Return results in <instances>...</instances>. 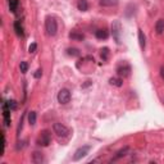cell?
I'll return each mask as SVG.
<instances>
[{"label": "cell", "mask_w": 164, "mask_h": 164, "mask_svg": "<svg viewBox=\"0 0 164 164\" xmlns=\"http://www.w3.org/2000/svg\"><path fill=\"white\" fill-rule=\"evenodd\" d=\"M155 31H156V34L158 35H161L163 32H164V19H159L155 25Z\"/></svg>", "instance_id": "13"}, {"label": "cell", "mask_w": 164, "mask_h": 164, "mask_svg": "<svg viewBox=\"0 0 164 164\" xmlns=\"http://www.w3.org/2000/svg\"><path fill=\"white\" fill-rule=\"evenodd\" d=\"M41 74H42V71H41V69H37V71H36V73H35V77H36V78H40V77H41Z\"/></svg>", "instance_id": "26"}, {"label": "cell", "mask_w": 164, "mask_h": 164, "mask_svg": "<svg viewBox=\"0 0 164 164\" xmlns=\"http://www.w3.org/2000/svg\"><path fill=\"white\" fill-rule=\"evenodd\" d=\"M53 129H54V134H55L58 137H67V136H69V134H71L69 128H68L67 126L62 124V123H54Z\"/></svg>", "instance_id": "2"}, {"label": "cell", "mask_w": 164, "mask_h": 164, "mask_svg": "<svg viewBox=\"0 0 164 164\" xmlns=\"http://www.w3.org/2000/svg\"><path fill=\"white\" fill-rule=\"evenodd\" d=\"M19 68H21V72H22V73H26V72L28 71V64H27L26 62H21Z\"/></svg>", "instance_id": "23"}, {"label": "cell", "mask_w": 164, "mask_h": 164, "mask_svg": "<svg viewBox=\"0 0 164 164\" xmlns=\"http://www.w3.org/2000/svg\"><path fill=\"white\" fill-rule=\"evenodd\" d=\"M117 73H118V76L119 77H128L129 74H131V67L128 64H122V65H119V67L117 68Z\"/></svg>", "instance_id": "7"}, {"label": "cell", "mask_w": 164, "mask_h": 164, "mask_svg": "<svg viewBox=\"0 0 164 164\" xmlns=\"http://www.w3.org/2000/svg\"><path fill=\"white\" fill-rule=\"evenodd\" d=\"M45 30H46V34L49 36H55L57 32H58V23L54 18L52 17H47L46 22H45Z\"/></svg>", "instance_id": "1"}, {"label": "cell", "mask_w": 164, "mask_h": 164, "mask_svg": "<svg viewBox=\"0 0 164 164\" xmlns=\"http://www.w3.org/2000/svg\"><path fill=\"white\" fill-rule=\"evenodd\" d=\"M36 49H37L36 42H32V44L30 45V47H28V52H30V53H35V52H36Z\"/></svg>", "instance_id": "24"}, {"label": "cell", "mask_w": 164, "mask_h": 164, "mask_svg": "<svg viewBox=\"0 0 164 164\" xmlns=\"http://www.w3.org/2000/svg\"><path fill=\"white\" fill-rule=\"evenodd\" d=\"M10 108H9V104L8 101H4L3 103V114H4V121H5V126H9L10 124Z\"/></svg>", "instance_id": "8"}, {"label": "cell", "mask_w": 164, "mask_h": 164, "mask_svg": "<svg viewBox=\"0 0 164 164\" xmlns=\"http://www.w3.org/2000/svg\"><path fill=\"white\" fill-rule=\"evenodd\" d=\"M95 36H96V39H99V40H107L108 37H109V32L107 31V30H97L96 32H95Z\"/></svg>", "instance_id": "9"}, {"label": "cell", "mask_w": 164, "mask_h": 164, "mask_svg": "<svg viewBox=\"0 0 164 164\" xmlns=\"http://www.w3.org/2000/svg\"><path fill=\"white\" fill-rule=\"evenodd\" d=\"M67 54L68 55H71V57H79V50L78 49H76V47H69L68 50H67Z\"/></svg>", "instance_id": "19"}, {"label": "cell", "mask_w": 164, "mask_h": 164, "mask_svg": "<svg viewBox=\"0 0 164 164\" xmlns=\"http://www.w3.org/2000/svg\"><path fill=\"white\" fill-rule=\"evenodd\" d=\"M160 76H161V78L164 79V67H160Z\"/></svg>", "instance_id": "27"}, {"label": "cell", "mask_w": 164, "mask_h": 164, "mask_svg": "<svg viewBox=\"0 0 164 164\" xmlns=\"http://www.w3.org/2000/svg\"><path fill=\"white\" fill-rule=\"evenodd\" d=\"M128 150H129V147L128 146H126V147H123L122 150H119L118 153H117V155H116V158L118 159V158H122V156H124V155H127V153H128Z\"/></svg>", "instance_id": "21"}, {"label": "cell", "mask_w": 164, "mask_h": 164, "mask_svg": "<svg viewBox=\"0 0 164 164\" xmlns=\"http://www.w3.org/2000/svg\"><path fill=\"white\" fill-rule=\"evenodd\" d=\"M8 104H9V108H10L12 110H14L15 108H17V103H15L14 100H10V101H8Z\"/></svg>", "instance_id": "25"}, {"label": "cell", "mask_w": 164, "mask_h": 164, "mask_svg": "<svg viewBox=\"0 0 164 164\" xmlns=\"http://www.w3.org/2000/svg\"><path fill=\"white\" fill-rule=\"evenodd\" d=\"M77 8H78V10H81V12H86V10L89 9V3H87V0H78Z\"/></svg>", "instance_id": "11"}, {"label": "cell", "mask_w": 164, "mask_h": 164, "mask_svg": "<svg viewBox=\"0 0 164 164\" xmlns=\"http://www.w3.org/2000/svg\"><path fill=\"white\" fill-rule=\"evenodd\" d=\"M71 91L67 90V89H62L59 92H58V101L60 104H68L71 101Z\"/></svg>", "instance_id": "5"}, {"label": "cell", "mask_w": 164, "mask_h": 164, "mask_svg": "<svg viewBox=\"0 0 164 164\" xmlns=\"http://www.w3.org/2000/svg\"><path fill=\"white\" fill-rule=\"evenodd\" d=\"M14 31H15V34H17V36H23L25 35V32H23V26L19 21H15L14 22Z\"/></svg>", "instance_id": "10"}, {"label": "cell", "mask_w": 164, "mask_h": 164, "mask_svg": "<svg viewBox=\"0 0 164 164\" xmlns=\"http://www.w3.org/2000/svg\"><path fill=\"white\" fill-rule=\"evenodd\" d=\"M109 84L113 85V86H117V87H121L123 85V81L121 78H117V77H113L109 79Z\"/></svg>", "instance_id": "15"}, {"label": "cell", "mask_w": 164, "mask_h": 164, "mask_svg": "<svg viewBox=\"0 0 164 164\" xmlns=\"http://www.w3.org/2000/svg\"><path fill=\"white\" fill-rule=\"evenodd\" d=\"M50 141H52V134L47 129H44L40 134V136L37 137V145H40V146H47L50 144Z\"/></svg>", "instance_id": "4"}, {"label": "cell", "mask_w": 164, "mask_h": 164, "mask_svg": "<svg viewBox=\"0 0 164 164\" xmlns=\"http://www.w3.org/2000/svg\"><path fill=\"white\" fill-rule=\"evenodd\" d=\"M90 149H91V146L90 145H85V146H81L79 149H77L76 150V153H74V155H73V160H81L82 158H85L87 154H89V151H90Z\"/></svg>", "instance_id": "6"}, {"label": "cell", "mask_w": 164, "mask_h": 164, "mask_svg": "<svg viewBox=\"0 0 164 164\" xmlns=\"http://www.w3.org/2000/svg\"><path fill=\"white\" fill-rule=\"evenodd\" d=\"M69 39H72V40H84L85 36H84V34H79V32H77V31H73V32L69 34Z\"/></svg>", "instance_id": "14"}, {"label": "cell", "mask_w": 164, "mask_h": 164, "mask_svg": "<svg viewBox=\"0 0 164 164\" xmlns=\"http://www.w3.org/2000/svg\"><path fill=\"white\" fill-rule=\"evenodd\" d=\"M28 123L31 126L36 124V112H30L28 113Z\"/></svg>", "instance_id": "17"}, {"label": "cell", "mask_w": 164, "mask_h": 164, "mask_svg": "<svg viewBox=\"0 0 164 164\" xmlns=\"http://www.w3.org/2000/svg\"><path fill=\"white\" fill-rule=\"evenodd\" d=\"M34 161H35V163H42V161H44L42 154L39 153V151H35V153H34Z\"/></svg>", "instance_id": "20"}, {"label": "cell", "mask_w": 164, "mask_h": 164, "mask_svg": "<svg viewBox=\"0 0 164 164\" xmlns=\"http://www.w3.org/2000/svg\"><path fill=\"white\" fill-rule=\"evenodd\" d=\"M112 34L117 44H121V34H122V25L119 21H114L112 25Z\"/></svg>", "instance_id": "3"}, {"label": "cell", "mask_w": 164, "mask_h": 164, "mask_svg": "<svg viewBox=\"0 0 164 164\" xmlns=\"http://www.w3.org/2000/svg\"><path fill=\"white\" fill-rule=\"evenodd\" d=\"M139 42H140L141 49L144 50V49H145V45H146V41H145V35H144L142 30H139Z\"/></svg>", "instance_id": "16"}, {"label": "cell", "mask_w": 164, "mask_h": 164, "mask_svg": "<svg viewBox=\"0 0 164 164\" xmlns=\"http://www.w3.org/2000/svg\"><path fill=\"white\" fill-rule=\"evenodd\" d=\"M17 8H18V0H9V9L13 13L17 12Z\"/></svg>", "instance_id": "18"}, {"label": "cell", "mask_w": 164, "mask_h": 164, "mask_svg": "<svg viewBox=\"0 0 164 164\" xmlns=\"http://www.w3.org/2000/svg\"><path fill=\"white\" fill-rule=\"evenodd\" d=\"M99 4L101 7H116L118 4V0H100Z\"/></svg>", "instance_id": "12"}, {"label": "cell", "mask_w": 164, "mask_h": 164, "mask_svg": "<svg viewBox=\"0 0 164 164\" xmlns=\"http://www.w3.org/2000/svg\"><path fill=\"white\" fill-rule=\"evenodd\" d=\"M100 55H101V59H103V60H108V57H109V49H108V47L101 49Z\"/></svg>", "instance_id": "22"}]
</instances>
